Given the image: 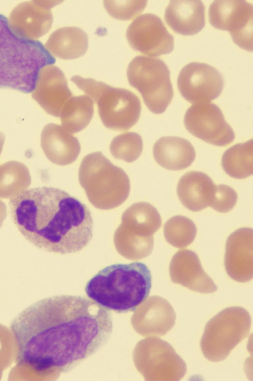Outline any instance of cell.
<instances>
[{
    "instance_id": "14",
    "label": "cell",
    "mask_w": 253,
    "mask_h": 381,
    "mask_svg": "<svg viewBox=\"0 0 253 381\" xmlns=\"http://www.w3.org/2000/svg\"><path fill=\"white\" fill-rule=\"evenodd\" d=\"M12 31L21 38L37 40L50 29L53 17L51 9L39 1L22 2L11 12L7 19Z\"/></svg>"
},
{
    "instance_id": "11",
    "label": "cell",
    "mask_w": 253,
    "mask_h": 381,
    "mask_svg": "<svg viewBox=\"0 0 253 381\" xmlns=\"http://www.w3.org/2000/svg\"><path fill=\"white\" fill-rule=\"evenodd\" d=\"M177 86L182 97L188 102L193 105L209 103L221 94L224 78L212 66L191 62L180 72Z\"/></svg>"
},
{
    "instance_id": "21",
    "label": "cell",
    "mask_w": 253,
    "mask_h": 381,
    "mask_svg": "<svg viewBox=\"0 0 253 381\" xmlns=\"http://www.w3.org/2000/svg\"><path fill=\"white\" fill-rule=\"evenodd\" d=\"M154 158L163 168L180 171L190 166L195 158V149L188 140L176 136L162 137L154 144Z\"/></svg>"
},
{
    "instance_id": "24",
    "label": "cell",
    "mask_w": 253,
    "mask_h": 381,
    "mask_svg": "<svg viewBox=\"0 0 253 381\" xmlns=\"http://www.w3.org/2000/svg\"><path fill=\"white\" fill-rule=\"evenodd\" d=\"M145 307L147 333L163 336L174 327L176 314L173 307L166 299L159 296L151 297L146 302Z\"/></svg>"
},
{
    "instance_id": "20",
    "label": "cell",
    "mask_w": 253,
    "mask_h": 381,
    "mask_svg": "<svg viewBox=\"0 0 253 381\" xmlns=\"http://www.w3.org/2000/svg\"><path fill=\"white\" fill-rule=\"evenodd\" d=\"M167 25L175 32L193 35L204 27L205 6L200 1H171L164 15Z\"/></svg>"
},
{
    "instance_id": "32",
    "label": "cell",
    "mask_w": 253,
    "mask_h": 381,
    "mask_svg": "<svg viewBox=\"0 0 253 381\" xmlns=\"http://www.w3.org/2000/svg\"><path fill=\"white\" fill-rule=\"evenodd\" d=\"M5 140V136L4 133L0 131V154L3 150Z\"/></svg>"
},
{
    "instance_id": "29",
    "label": "cell",
    "mask_w": 253,
    "mask_h": 381,
    "mask_svg": "<svg viewBox=\"0 0 253 381\" xmlns=\"http://www.w3.org/2000/svg\"><path fill=\"white\" fill-rule=\"evenodd\" d=\"M147 3V1H103L108 13L113 18L121 20L135 18L143 12Z\"/></svg>"
},
{
    "instance_id": "25",
    "label": "cell",
    "mask_w": 253,
    "mask_h": 381,
    "mask_svg": "<svg viewBox=\"0 0 253 381\" xmlns=\"http://www.w3.org/2000/svg\"><path fill=\"white\" fill-rule=\"evenodd\" d=\"M252 139L238 143L227 149L222 158L224 171L231 177L242 179L253 173Z\"/></svg>"
},
{
    "instance_id": "3",
    "label": "cell",
    "mask_w": 253,
    "mask_h": 381,
    "mask_svg": "<svg viewBox=\"0 0 253 381\" xmlns=\"http://www.w3.org/2000/svg\"><path fill=\"white\" fill-rule=\"evenodd\" d=\"M152 276L148 267L139 262L108 266L87 283V296L107 310L118 313L135 311L148 298Z\"/></svg>"
},
{
    "instance_id": "9",
    "label": "cell",
    "mask_w": 253,
    "mask_h": 381,
    "mask_svg": "<svg viewBox=\"0 0 253 381\" xmlns=\"http://www.w3.org/2000/svg\"><path fill=\"white\" fill-rule=\"evenodd\" d=\"M209 20L215 28L228 31L240 48L252 51V4L245 1H216L209 6Z\"/></svg>"
},
{
    "instance_id": "16",
    "label": "cell",
    "mask_w": 253,
    "mask_h": 381,
    "mask_svg": "<svg viewBox=\"0 0 253 381\" xmlns=\"http://www.w3.org/2000/svg\"><path fill=\"white\" fill-rule=\"evenodd\" d=\"M253 232L250 228H241L228 237L224 266L228 276L239 282H246L253 276Z\"/></svg>"
},
{
    "instance_id": "7",
    "label": "cell",
    "mask_w": 253,
    "mask_h": 381,
    "mask_svg": "<svg viewBox=\"0 0 253 381\" xmlns=\"http://www.w3.org/2000/svg\"><path fill=\"white\" fill-rule=\"evenodd\" d=\"M248 312L236 306L222 310L206 323L200 341L204 356L212 362L225 360L248 335L251 327Z\"/></svg>"
},
{
    "instance_id": "23",
    "label": "cell",
    "mask_w": 253,
    "mask_h": 381,
    "mask_svg": "<svg viewBox=\"0 0 253 381\" xmlns=\"http://www.w3.org/2000/svg\"><path fill=\"white\" fill-rule=\"evenodd\" d=\"M94 113V102L87 95L72 96L63 106L60 118L62 126L74 134L86 128Z\"/></svg>"
},
{
    "instance_id": "19",
    "label": "cell",
    "mask_w": 253,
    "mask_h": 381,
    "mask_svg": "<svg viewBox=\"0 0 253 381\" xmlns=\"http://www.w3.org/2000/svg\"><path fill=\"white\" fill-rule=\"evenodd\" d=\"M216 185L206 174L198 171L186 173L180 179L177 188L178 198L182 204L192 211H199L210 207Z\"/></svg>"
},
{
    "instance_id": "15",
    "label": "cell",
    "mask_w": 253,
    "mask_h": 381,
    "mask_svg": "<svg viewBox=\"0 0 253 381\" xmlns=\"http://www.w3.org/2000/svg\"><path fill=\"white\" fill-rule=\"evenodd\" d=\"M146 345V376L157 380H180L187 372L185 361L167 342L151 339Z\"/></svg>"
},
{
    "instance_id": "2",
    "label": "cell",
    "mask_w": 253,
    "mask_h": 381,
    "mask_svg": "<svg viewBox=\"0 0 253 381\" xmlns=\"http://www.w3.org/2000/svg\"><path fill=\"white\" fill-rule=\"evenodd\" d=\"M13 221L31 244L48 252L73 253L93 237V220L88 206L59 188L39 187L11 198Z\"/></svg>"
},
{
    "instance_id": "31",
    "label": "cell",
    "mask_w": 253,
    "mask_h": 381,
    "mask_svg": "<svg viewBox=\"0 0 253 381\" xmlns=\"http://www.w3.org/2000/svg\"><path fill=\"white\" fill-rule=\"evenodd\" d=\"M7 206L5 203L0 200V228L2 227L3 222L7 217Z\"/></svg>"
},
{
    "instance_id": "17",
    "label": "cell",
    "mask_w": 253,
    "mask_h": 381,
    "mask_svg": "<svg viewBox=\"0 0 253 381\" xmlns=\"http://www.w3.org/2000/svg\"><path fill=\"white\" fill-rule=\"evenodd\" d=\"M169 272L173 282L192 291L210 293L218 289L213 279L203 270L197 255L192 250L178 251L171 260Z\"/></svg>"
},
{
    "instance_id": "10",
    "label": "cell",
    "mask_w": 253,
    "mask_h": 381,
    "mask_svg": "<svg viewBox=\"0 0 253 381\" xmlns=\"http://www.w3.org/2000/svg\"><path fill=\"white\" fill-rule=\"evenodd\" d=\"M184 124L195 137L213 145L225 146L235 139L234 132L215 104H194L186 112Z\"/></svg>"
},
{
    "instance_id": "28",
    "label": "cell",
    "mask_w": 253,
    "mask_h": 381,
    "mask_svg": "<svg viewBox=\"0 0 253 381\" xmlns=\"http://www.w3.org/2000/svg\"><path fill=\"white\" fill-rule=\"evenodd\" d=\"M142 150V138L135 132H126L116 136L110 146V152L115 158L127 162L136 160Z\"/></svg>"
},
{
    "instance_id": "30",
    "label": "cell",
    "mask_w": 253,
    "mask_h": 381,
    "mask_svg": "<svg viewBox=\"0 0 253 381\" xmlns=\"http://www.w3.org/2000/svg\"><path fill=\"white\" fill-rule=\"evenodd\" d=\"M238 196L231 187L224 184L216 185L214 198L210 207L216 211L225 213L236 205Z\"/></svg>"
},
{
    "instance_id": "13",
    "label": "cell",
    "mask_w": 253,
    "mask_h": 381,
    "mask_svg": "<svg viewBox=\"0 0 253 381\" xmlns=\"http://www.w3.org/2000/svg\"><path fill=\"white\" fill-rule=\"evenodd\" d=\"M31 93L33 99L48 114L57 117L72 96L64 72L53 65L40 70Z\"/></svg>"
},
{
    "instance_id": "6",
    "label": "cell",
    "mask_w": 253,
    "mask_h": 381,
    "mask_svg": "<svg viewBox=\"0 0 253 381\" xmlns=\"http://www.w3.org/2000/svg\"><path fill=\"white\" fill-rule=\"evenodd\" d=\"M78 179L89 199L95 203H119L126 199L130 191V181L126 174L112 164L100 151L83 157L79 168Z\"/></svg>"
},
{
    "instance_id": "8",
    "label": "cell",
    "mask_w": 253,
    "mask_h": 381,
    "mask_svg": "<svg viewBox=\"0 0 253 381\" xmlns=\"http://www.w3.org/2000/svg\"><path fill=\"white\" fill-rule=\"evenodd\" d=\"M126 73L129 83L140 93L149 110L155 114L163 113L174 96L170 71L164 61L138 56L129 63Z\"/></svg>"
},
{
    "instance_id": "12",
    "label": "cell",
    "mask_w": 253,
    "mask_h": 381,
    "mask_svg": "<svg viewBox=\"0 0 253 381\" xmlns=\"http://www.w3.org/2000/svg\"><path fill=\"white\" fill-rule=\"evenodd\" d=\"M126 39L136 51L150 56H158L171 53L174 38L161 19L152 13L142 14L129 26Z\"/></svg>"
},
{
    "instance_id": "26",
    "label": "cell",
    "mask_w": 253,
    "mask_h": 381,
    "mask_svg": "<svg viewBox=\"0 0 253 381\" xmlns=\"http://www.w3.org/2000/svg\"><path fill=\"white\" fill-rule=\"evenodd\" d=\"M31 183L28 167L15 160L0 165V198H12L27 190Z\"/></svg>"
},
{
    "instance_id": "27",
    "label": "cell",
    "mask_w": 253,
    "mask_h": 381,
    "mask_svg": "<svg viewBox=\"0 0 253 381\" xmlns=\"http://www.w3.org/2000/svg\"><path fill=\"white\" fill-rule=\"evenodd\" d=\"M163 233L166 241L178 248L187 247L194 241L197 228L189 218L178 215L168 219L163 226Z\"/></svg>"
},
{
    "instance_id": "18",
    "label": "cell",
    "mask_w": 253,
    "mask_h": 381,
    "mask_svg": "<svg viewBox=\"0 0 253 381\" xmlns=\"http://www.w3.org/2000/svg\"><path fill=\"white\" fill-rule=\"evenodd\" d=\"M40 145L48 159L59 165L72 163L80 151L78 139L62 125L53 123L46 124L43 128Z\"/></svg>"
},
{
    "instance_id": "22",
    "label": "cell",
    "mask_w": 253,
    "mask_h": 381,
    "mask_svg": "<svg viewBox=\"0 0 253 381\" xmlns=\"http://www.w3.org/2000/svg\"><path fill=\"white\" fill-rule=\"evenodd\" d=\"M89 38L82 29L75 26L60 28L49 36L45 47L52 55L62 59H73L85 54Z\"/></svg>"
},
{
    "instance_id": "5",
    "label": "cell",
    "mask_w": 253,
    "mask_h": 381,
    "mask_svg": "<svg viewBox=\"0 0 253 381\" xmlns=\"http://www.w3.org/2000/svg\"><path fill=\"white\" fill-rule=\"evenodd\" d=\"M70 80L97 104L101 120L107 128L128 131L138 122L141 103L134 93L79 75H74Z\"/></svg>"
},
{
    "instance_id": "4",
    "label": "cell",
    "mask_w": 253,
    "mask_h": 381,
    "mask_svg": "<svg viewBox=\"0 0 253 381\" xmlns=\"http://www.w3.org/2000/svg\"><path fill=\"white\" fill-rule=\"evenodd\" d=\"M55 58L38 40L20 38L0 14V88L31 93L40 70Z\"/></svg>"
},
{
    "instance_id": "1",
    "label": "cell",
    "mask_w": 253,
    "mask_h": 381,
    "mask_svg": "<svg viewBox=\"0 0 253 381\" xmlns=\"http://www.w3.org/2000/svg\"><path fill=\"white\" fill-rule=\"evenodd\" d=\"M10 329L17 365L59 376L102 348L113 323L111 313L92 300L62 294L31 304L15 317Z\"/></svg>"
}]
</instances>
